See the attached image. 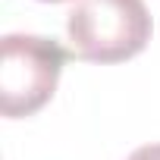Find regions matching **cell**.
<instances>
[{
    "label": "cell",
    "mask_w": 160,
    "mask_h": 160,
    "mask_svg": "<svg viewBox=\"0 0 160 160\" xmlns=\"http://www.w3.org/2000/svg\"><path fill=\"white\" fill-rule=\"evenodd\" d=\"M144 0H78L66 19L72 57L88 63H122L151 41Z\"/></svg>",
    "instance_id": "1"
},
{
    "label": "cell",
    "mask_w": 160,
    "mask_h": 160,
    "mask_svg": "<svg viewBox=\"0 0 160 160\" xmlns=\"http://www.w3.org/2000/svg\"><path fill=\"white\" fill-rule=\"evenodd\" d=\"M44 3H63V0H44Z\"/></svg>",
    "instance_id": "4"
},
{
    "label": "cell",
    "mask_w": 160,
    "mask_h": 160,
    "mask_svg": "<svg viewBox=\"0 0 160 160\" xmlns=\"http://www.w3.org/2000/svg\"><path fill=\"white\" fill-rule=\"evenodd\" d=\"M66 50L53 38L41 35H7L0 63V107L3 116H32L57 91Z\"/></svg>",
    "instance_id": "2"
},
{
    "label": "cell",
    "mask_w": 160,
    "mask_h": 160,
    "mask_svg": "<svg viewBox=\"0 0 160 160\" xmlns=\"http://www.w3.org/2000/svg\"><path fill=\"white\" fill-rule=\"evenodd\" d=\"M129 160H160V144H144L129 154Z\"/></svg>",
    "instance_id": "3"
}]
</instances>
